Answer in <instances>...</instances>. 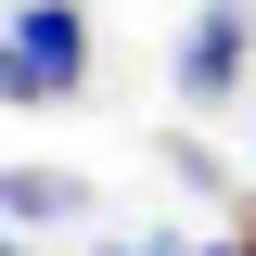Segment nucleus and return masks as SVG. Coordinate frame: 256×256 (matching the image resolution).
Masks as SVG:
<instances>
[{
    "label": "nucleus",
    "mask_w": 256,
    "mask_h": 256,
    "mask_svg": "<svg viewBox=\"0 0 256 256\" xmlns=\"http://www.w3.org/2000/svg\"><path fill=\"white\" fill-rule=\"evenodd\" d=\"M0 26H13L0 102H77V90H90V13H77V0H13Z\"/></svg>",
    "instance_id": "1"
},
{
    "label": "nucleus",
    "mask_w": 256,
    "mask_h": 256,
    "mask_svg": "<svg viewBox=\"0 0 256 256\" xmlns=\"http://www.w3.org/2000/svg\"><path fill=\"white\" fill-rule=\"evenodd\" d=\"M244 64H256V0H205V13L180 26V102L218 116V102L244 90Z\"/></svg>",
    "instance_id": "2"
},
{
    "label": "nucleus",
    "mask_w": 256,
    "mask_h": 256,
    "mask_svg": "<svg viewBox=\"0 0 256 256\" xmlns=\"http://www.w3.org/2000/svg\"><path fill=\"white\" fill-rule=\"evenodd\" d=\"M0 218L13 230H77V218H102V192L77 166H0Z\"/></svg>",
    "instance_id": "3"
},
{
    "label": "nucleus",
    "mask_w": 256,
    "mask_h": 256,
    "mask_svg": "<svg viewBox=\"0 0 256 256\" xmlns=\"http://www.w3.org/2000/svg\"><path fill=\"white\" fill-rule=\"evenodd\" d=\"M102 256H192V244H166V230H154V244H102Z\"/></svg>",
    "instance_id": "4"
},
{
    "label": "nucleus",
    "mask_w": 256,
    "mask_h": 256,
    "mask_svg": "<svg viewBox=\"0 0 256 256\" xmlns=\"http://www.w3.org/2000/svg\"><path fill=\"white\" fill-rule=\"evenodd\" d=\"M230 244H244V256H256V205H244V218H230Z\"/></svg>",
    "instance_id": "5"
},
{
    "label": "nucleus",
    "mask_w": 256,
    "mask_h": 256,
    "mask_svg": "<svg viewBox=\"0 0 256 256\" xmlns=\"http://www.w3.org/2000/svg\"><path fill=\"white\" fill-rule=\"evenodd\" d=\"M0 256H26V230H13V218H0Z\"/></svg>",
    "instance_id": "6"
},
{
    "label": "nucleus",
    "mask_w": 256,
    "mask_h": 256,
    "mask_svg": "<svg viewBox=\"0 0 256 256\" xmlns=\"http://www.w3.org/2000/svg\"><path fill=\"white\" fill-rule=\"evenodd\" d=\"M0 77H13V26H0Z\"/></svg>",
    "instance_id": "7"
}]
</instances>
